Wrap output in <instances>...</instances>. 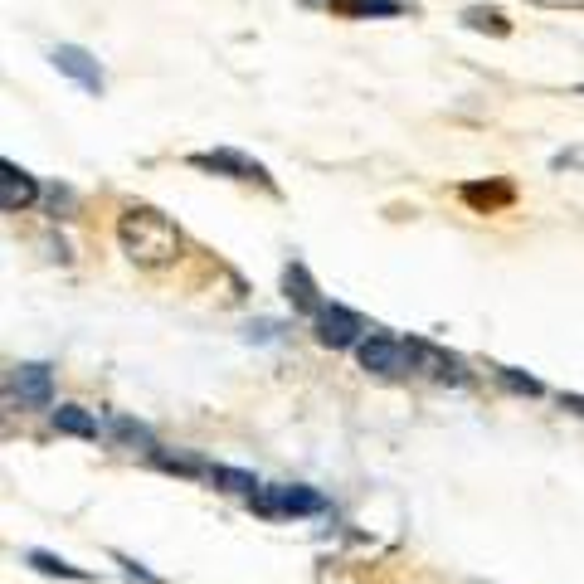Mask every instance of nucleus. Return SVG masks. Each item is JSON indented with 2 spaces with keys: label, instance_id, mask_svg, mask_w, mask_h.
I'll list each match as a JSON object with an SVG mask.
<instances>
[{
  "label": "nucleus",
  "instance_id": "obj_12",
  "mask_svg": "<svg viewBox=\"0 0 584 584\" xmlns=\"http://www.w3.org/2000/svg\"><path fill=\"white\" fill-rule=\"evenodd\" d=\"M49 419H54V429H59V434H73V438H98V419H93L88 409H78V404H59V409H54Z\"/></svg>",
  "mask_w": 584,
  "mask_h": 584
},
{
  "label": "nucleus",
  "instance_id": "obj_21",
  "mask_svg": "<svg viewBox=\"0 0 584 584\" xmlns=\"http://www.w3.org/2000/svg\"><path fill=\"white\" fill-rule=\"evenodd\" d=\"M117 565H122V570L132 575V580H142V584H161V580H156V575H146V570H142V565H137V560H127V555H117Z\"/></svg>",
  "mask_w": 584,
  "mask_h": 584
},
{
  "label": "nucleus",
  "instance_id": "obj_7",
  "mask_svg": "<svg viewBox=\"0 0 584 584\" xmlns=\"http://www.w3.org/2000/svg\"><path fill=\"white\" fill-rule=\"evenodd\" d=\"M49 59H54V69H59V73H69L83 93L103 98V69H98V59H93L88 49H78V44H59Z\"/></svg>",
  "mask_w": 584,
  "mask_h": 584
},
{
  "label": "nucleus",
  "instance_id": "obj_15",
  "mask_svg": "<svg viewBox=\"0 0 584 584\" xmlns=\"http://www.w3.org/2000/svg\"><path fill=\"white\" fill-rule=\"evenodd\" d=\"M108 434L117 438V443H127V448H156L151 429H146V424H137V419H127V414H112V419H108Z\"/></svg>",
  "mask_w": 584,
  "mask_h": 584
},
{
  "label": "nucleus",
  "instance_id": "obj_2",
  "mask_svg": "<svg viewBox=\"0 0 584 584\" xmlns=\"http://www.w3.org/2000/svg\"><path fill=\"white\" fill-rule=\"evenodd\" d=\"M356 361L370 375H380V380H400V375H414V346L400 341V336L375 331V336H365L361 346H356Z\"/></svg>",
  "mask_w": 584,
  "mask_h": 584
},
{
  "label": "nucleus",
  "instance_id": "obj_22",
  "mask_svg": "<svg viewBox=\"0 0 584 584\" xmlns=\"http://www.w3.org/2000/svg\"><path fill=\"white\" fill-rule=\"evenodd\" d=\"M565 404H570V409H580V414H584V400H580V395H565Z\"/></svg>",
  "mask_w": 584,
  "mask_h": 584
},
{
  "label": "nucleus",
  "instance_id": "obj_16",
  "mask_svg": "<svg viewBox=\"0 0 584 584\" xmlns=\"http://www.w3.org/2000/svg\"><path fill=\"white\" fill-rule=\"evenodd\" d=\"M25 560L35 565L39 575H59V580H88V570H78V565H69V560H59V555H49V550H30Z\"/></svg>",
  "mask_w": 584,
  "mask_h": 584
},
{
  "label": "nucleus",
  "instance_id": "obj_19",
  "mask_svg": "<svg viewBox=\"0 0 584 584\" xmlns=\"http://www.w3.org/2000/svg\"><path fill=\"white\" fill-rule=\"evenodd\" d=\"M497 380L516 390V395H541V380H531V375H521V370H511V365H497Z\"/></svg>",
  "mask_w": 584,
  "mask_h": 584
},
{
  "label": "nucleus",
  "instance_id": "obj_20",
  "mask_svg": "<svg viewBox=\"0 0 584 584\" xmlns=\"http://www.w3.org/2000/svg\"><path fill=\"white\" fill-rule=\"evenodd\" d=\"M244 336H249V341H278V322H254Z\"/></svg>",
  "mask_w": 584,
  "mask_h": 584
},
{
  "label": "nucleus",
  "instance_id": "obj_14",
  "mask_svg": "<svg viewBox=\"0 0 584 584\" xmlns=\"http://www.w3.org/2000/svg\"><path fill=\"white\" fill-rule=\"evenodd\" d=\"M151 463L166 468V473H181V477H205L210 463L205 458H190V453H166V448H151Z\"/></svg>",
  "mask_w": 584,
  "mask_h": 584
},
{
  "label": "nucleus",
  "instance_id": "obj_1",
  "mask_svg": "<svg viewBox=\"0 0 584 584\" xmlns=\"http://www.w3.org/2000/svg\"><path fill=\"white\" fill-rule=\"evenodd\" d=\"M117 244L142 268H166V263L181 258V229L151 205H127L117 215Z\"/></svg>",
  "mask_w": 584,
  "mask_h": 584
},
{
  "label": "nucleus",
  "instance_id": "obj_18",
  "mask_svg": "<svg viewBox=\"0 0 584 584\" xmlns=\"http://www.w3.org/2000/svg\"><path fill=\"white\" fill-rule=\"evenodd\" d=\"M463 200H468V205H487V210H492V205H507V200H511V185H463Z\"/></svg>",
  "mask_w": 584,
  "mask_h": 584
},
{
  "label": "nucleus",
  "instance_id": "obj_5",
  "mask_svg": "<svg viewBox=\"0 0 584 584\" xmlns=\"http://www.w3.org/2000/svg\"><path fill=\"white\" fill-rule=\"evenodd\" d=\"M190 166H200V171H215V176H229V181H258L273 190V176L258 166L254 156H244V151H229V146H219V151H195L190 156Z\"/></svg>",
  "mask_w": 584,
  "mask_h": 584
},
{
  "label": "nucleus",
  "instance_id": "obj_4",
  "mask_svg": "<svg viewBox=\"0 0 584 584\" xmlns=\"http://www.w3.org/2000/svg\"><path fill=\"white\" fill-rule=\"evenodd\" d=\"M312 331L331 351H346V346H361L365 341V322L351 307H341V302H322V312L312 317Z\"/></svg>",
  "mask_w": 584,
  "mask_h": 584
},
{
  "label": "nucleus",
  "instance_id": "obj_23",
  "mask_svg": "<svg viewBox=\"0 0 584 584\" xmlns=\"http://www.w3.org/2000/svg\"><path fill=\"white\" fill-rule=\"evenodd\" d=\"M580 93H584V83H580Z\"/></svg>",
  "mask_w": 584,
  "mask_h": 584
},
{
  "label": "nucleus",
  "instance_id": "obj_3",
  "mask_svg": "<svg viewBox=\"0 0 584 584\" xmlns=\"http://www.w3.org/2000/svg\"><path fill=\"white\" fill-rule=\"evenodd\" d=\"M249 507L258 516H322L327 511V497L312 492V487H297V482H283V487H258L249 497Z\"/></svg>",
  "mask_w": 584,
  "mask_h": 584
},
{
  "label": "nucleus",
  "instance_id": "obj_17",
  "mask_svg": "<svg viewBox=\"0 0 584 584\" xmlns=\"http://www.w3.org/2000/svg\"><path fill=\"white\" fill-rule=\"evenodd\" d=\"M463 25H468V30H492V35H511L507 15H502V10H482V5L463 10Z\"/></svg>",
  "mask_w": 584,
  "mask_h": 584
},
{
  "label": "nucleus",
  "instance_id": "obj_13",
  "mask_svg": "<svg viewBox=\"0 0 584 584\" xmlns=\"http://www.w3.org/2000/svg\"><path fill=\"white\" fill-rule=\"evenodd\" d=\"M205 482H215V487L234 492V497H254V492H258V477L244 473V468H229V463H210Z\"/></svg>",
  "mask_w": 584,
  "mask_h": 584
},
{
  "label": "nucleus",
  "instance_id": "obj_8",
  "mask_svg": "<svg viewBox=\"0 0 584 584\" xmlns=\"http://www.w3.org/2000/svg\"><path fill=\"white\" fill-rule=\"evenodd\" d=\"M414 346V370L419 375H434L443 385H468V370L458 356H448L443 346H429V341H409Z\"/></svg>",
  "mask_w": 584,
  "mask_h": 584
},
{
  "label": "nucleus",
  "instance_id": "obj_10",
  "mask_svg": "<svg viewBox=\"0 0 584 584\" xmlns=\"http://www.w3.org/2000/svg\"><path fill=\"white\" fill-rule=\"evenodd\" d=\"M331 15H356V20H395L409 5L404 0H317Z\"/></svg>",
  "mask_w": 584,
  "mask_h": 584
},
{
  "label": "nucleus",
  "instance_id": "obj_6",
  "mask_svg": "<svg viewBox=\"0 0 584 584\" xmlns=\"http://www.w3.org/2000/svg\"><path fill=\"white\" fill-rule=\"evenodd\" d=\"M10 390L20 395V404H30V409H49L54 404V370L44 361H20L10 370Z\"/></svg>",
  "mask_w": 584,
  "mask_h": 584
},
{
  "label": "nucleus",
  "instance_id": "obj_9",
  "mask_svg": "<svg viewBox=\"0 0 584 584\" xmlns=\"http://www.w3.org/2000/svg\"><path fill=\"white\" fill-rule=\"evenodd\" d=\"M35 200H39L35 176L25 166H15V161H0V205H5V215H15V210H25Z\"/></svg>",
  "mask_w": 584,
  "mask_h": 584
},
{
  "label": "nucleus",
  "instance_id": "obj_11",
  "mask_svg": "<svg viewBox=\"0 0 584 584\" xmlns=\"http://www.w3.org/2000/svg\"><path fill=\"white\" fill-rule=\"evenodd\" d=\"M283 288H288V302L297 307V312H307V317H317V312H322L317 283H312V273H307L302 263H288V268H283Z\"/></svg>",
  "mask_w": 584,
  "mask_h": 584
}]
</instances>
